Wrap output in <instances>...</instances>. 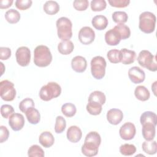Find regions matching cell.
I'll list each match as a JSON object with an SVG mask.
<instances>
[{
    "label": "cell",
    "mask_w": 157,
    "mask_h": 157,
    "mask_svg": "<svg viewBox=\"0 0 157 157\" xmlns=\"http://www.w3.org/2000/svg\"><path fill=\"white\" fill-rule=\"evenodd\" d=\"M101 142L99 134L96 131H91L85 137L84 144L81 150L82 153L88 157L96 156L98 153L99 147Z\"/></svg>",
    "instance_id": "1"
},
{
    "label": "cell",
    "mask_w": 157,
    "mask_h": 157,
    "mask_svg": "<svg viewBox=\"0 0 157 157\" xmlns=\"http://www.w3.org/2000/svg\"><path fill=\"white\" fill-rule=\"evenodd\" d=\"M52 61V55L49 48L45 45L37 46L34 51V63L40 67L48 66Z\"/></svg>",
    "instance_id": "2"
},
{
    "label": "cell",
    "mask_w": 157,
    "mask_h": 157,
    "mask_svg": "<svg viewBox=\"0 0 157 157\" xmlns=\"http://www.w3.org/2000/svg\"><path fill=\"white\" fill-rule=\"evenodd\" d=\"M156 18L150 12H144L139 15V28L141 31L146 34L153 33L155 29Z\"/></svg>",
    "instance_id": "3"
},
{
    "label": "cell",
    "mask_w": 157,
    "mask_h": 157,
    "mask_svg": "<svg viewBox=\"0 0 157 157\" xmlns=\"http://www.w3.org/2000/svg\"><path fill=\"white\" fill-rule=\"evenodd\" d=\"M57 34L62 40H69L72 36V23L67 17H62L58 18L56 22Z\"/></svg>",
    "instance_id": "4"
},
{
    "label": "cell",
    "mask_w": 157,
    "mask_h": 157,
    "mask_svg": "<svg viewBox=\"0 0 157 157\" xmlns=\"http://www.w3.org/2000/svg\"><path fill=\"white\" fill-rule=\"evenodd\" d=\"M61 93V88L56 82H48L42 86L39 91V97L44 101H48L58 97Z\"/></svg>",
    "instance_id": "5"
},
{
    "label": "cell",
    "mask_w": 157,
    "mask_h": 157,
    "mask_svg": "<svg viewBox=\"0 0 157 157\" xmlns=\"http://www.w3.org/2000/svg\"><path fill=\"white\" fill-rule=\"evenodd\" d=\"M137 61L140 66L150 71L155 72L157 71L156 56L153 55L148 50L140 51L137 56Z\"/></svg>",
    "instance_id": "6"
},
{
    "label": "cell",
    "mask_w": 157,
    "mask_h": 157,
    "mask_svg": "<svg viewBox=\"0 0 157 157\" xmlns=\"http://www.w3.org/2000/svg\"><path fill=\"white\" fill-rule=\"evenodd\" d=\"M91 72L93 77L98 80L102 79L105 74L107 66L105 59L101 56H96L91 61Z\"/></svg>",
    "instance_id": "7"
},
{
    "label": "cell",
    "mask_w": 157,
    "mask_h": 157,
    "mask_svg": "<svg viewBox=\"0 0 157 157\" xmlns=\"http://www.w3.org/2000/svg\"><path fill=\"white\" fill-rule=\"evenodd\" d=\"M0 95L2 100L12 101L16 96V90L14 84L8 80H4L0 82Z\"/></svg>",
    "instance_id": "8"
},
{
    "label": "cell",
    "mask_w": 157,
    "mask_h": 157,
    "mask_svg": "<svg viewBox=\"0 0 157 157\" xmlns=\"http://www.w3.org/2000/svg\"><path fill=\"white\" fill-rule=\"evenodd\" d=\"M16 60L17 63L22 66H27L31 60V52L27 47H20L18 48L15 53Z\"/></svg>",
    "instance_id": "9"
},
{
    "label": "cell",
    "mask_w": 157,
    "mask_h": 157,
    "mask_svg": "<svg viewBox=\"0 0 157 157\" xmlns=\"http://www.w3.org/2000/svg\"><path fill=\"white\" fill-rule=\"evenodd\" d=\"M95 38V33L94 30L89 26L82 28L78 33V39L83 45H89L91 44Z\"/></svg>",
    "instance_id": "10"
},
{
    "label": "cell",
    "mask_w": 157,
    "mask_h": 157,
    "mask_svg": "<svg viewBox=\"0 0 157 157\" xmlns=\"http://www.w3.org/2000/svg\"><path fill=\"white\" fill-rule=\"evenodd\" d=\"M136 133L135 125L131 122H126L120 128L119 134L121 139L125 140L132 139Z\"/></svg>",
    "instance_id": "11"
},
{
    "label": "cell",
    "mask_w": 157,
    "mask_h": 157,
    "mask_svg": "<svg viewBox=\"0 0 157 157\" xmlns=\"http://www.w3.org/2000/svg\"><path fill=\"white\" fill-rule=\"evenodd\" d=\"M128 77L130 80L135 83H140L145 80V72L137 66L131 67L128 71Z\"/></svg>",
    "instance_id": "12"
},
{
    "label": "cell",
    "mask_w": 157,
    "mask_h": 157,
    "mask_svg": "<svg viewBox=\"0 0 157 157\" xmlns=\"http://www.w3.org/2000/svg\"><path fill=\"white\" fill-rule=\"evenodd\" d=\"M9 124L12 130L18 131L21 130L25 124V118L22 114L13 113L9 119Z\"/></svg>",
    "instance_id": "13"
},
{
    "label": "cell",
    "mask_w": 157,
    "mask_h": 157,
    "mask_svg": "<svg viewBox=\"0 0 157 157\" xmlns=\"http://www.w3.org/2000/svg\"><path fill=\"white\" fill-rule=\"evenodd\" d=\"M106 117L109 123L113 125H117L122 121L123 113L120 109H111L107 112Z\"/></svg>",
    "instance_id": "14"
},
{
    "label": "cell",
    "mask_w": 157,
    "mask_h": 157,
    "mask_svg": "<svg viewBox=\"0 0 157 157\" xmlns=\"http://www.w3.org/2000/svg\"><path fill=\"white\" fill-rule=\"evenodd\" d=\"M71 66L72 69L78 73L83 72L87 67L86 59L82 56H76L71 61Z\"/></svg>",
    "instance_id": "15"
},
{
    "label": "cell",
    "mask_w": 157,
    "mask_h": 157,
    "mask_svg": "<svg viewBox=\"0 0 157 157\" xmlns=\"http://www.w3.org/2000/svg\"><path fill=\"white\" fill-rule=\"evenodd\" d=\"M121 36L119 33L114 28L107 31L105 34V42L110 46H115L118 45L120 40Z\"/></svg>",
    "instance_id": "16"
},
{
    "label": "cell",
    "mask_w": 157,
    "mask_h": 157,
    "mask_svg": "<svg viewBox=\"0 0 157 157\" xmlns=\"http://www.w3.org/2000/svg\"><path fill=\"white\" fill-rule=\"evenodd\" d=\"M67 139L72 143H77L80 140L82 137V132L80 128L77 126H70L66 133Z\"/></svg>",
    "instance_id": "17"
},
{
    "label": "cell",
    "mask_w": 157,
    "mask_h": 157,
    "mask_svg": "<svg viewBox=\"0 0 157 157\" xmlns=\"http://www.w3.org/2000/svg\"><path fill=\"white\" fill-rule=\"evenodd\" d=\"M121 55V63L123 64H131L135 61L136 53L134 51L127 48H122L120 50Z\"/></svg>",
    "instance_id": "18"
},
{
    "label": "cell",
    "mask_w": 157,
    "mask_h": 157,
    "mask_svg": "<svg viewBox=\"0 0 157 157\" xmlns=\"http://www.w3.org/2000/svg\"><path fill=\"white\" fill-rule=\"evenodd\" d=\"M140 122L142 125L151 124L156 126L157 124V115L155 113L151 111L144 112L140 116Z\"/></svg>",
    "instance_id": "19"
},
{
    "label": "cell",
    "mask_w": 157,
    "mask_h": 157,
    "mask_svg": "<svg viewBox=\"0 0 157 157\" xmlns=\"http://www.w3.org/2000/svg\"><path fill=\"white\" fill-rule=\"evenodd\" d=\"M39 142L44 147L49 148L53 145L55 138L50 132L44 131L40 134Z\"/></svg>",
    "instance_id": "20"
},
{
    "label": "cell",
    "mask_w": 157,
    "mask_h": 157,
    "mask_svg": "<svg viewBox=\"0 0 157 157\" xmlns=\"http://www.w3.org/2000/svg\"><path fill=\"white\" fill-rule=\"evenodd\" d=\"M93 27L99 31L105 29L108 25V20L104 15H98L94 16L91 21Z\"/></svg>",
    "instance_id": "21"
},
{
    "label": "cell",
    "mask_w": 157,
    "mask_h": 157,
    "mask_svg": "<svg viewBox=\"0 0 157 157\" xmlns=\"http://www.w3.org/2000/svg\"><path fill=\"white\" fill-rule=\"evenodd\" d=\"M28 121L32 124H37L40 120V115L37 109L34 107L28 109L25 112Z\"/></svg>",
    "instance_id": "22"
},
{
    "label": "cell",
    "mask_w": 157,
    "mask_h": 157,
    "mask_svg": "<svg viewBox=\"0 0 157 157\" xmlns=\"http://www.w3.org/2000/svg\"><path fill=\"white\" fill-rule=\"evenodd\" d=\"M155 126L151 124L142 125V134L144 139L146 140H152L154 139L156 134Z\"/></svg>",
    "instance_id": "23"
},
{
    "label": "cell",
    "mask_w": 157,
    "mask_h": 157,
    "mask_svg": "<svg viewBox=\"0 0 157 157\" xmlns=\"http://www.w3.org/2000/svg\"><path fill=\"white\" fill-rule=\"evenodd\" d=\"M74 48V44L70 40H62L58 45V52L64 55H69L72 52Z\"/></svg>",
    "instance_id": "24"
},
{
    "label": "cell",
    "mask_w": 157,
    "mask_h": 157,
    "mask_svg": "<svg viewBox=\"0 0 157 157\" xmlns=\"http://www.w3.org/2000/svg\"><path fill=\"white\" fill-rule=\"evenodd\" d=\"M134 95L137 99L141 101H147L150 96L148 90L143 85L137 86L135 88Z\"/></svg>",
    "instance_id": "25"
},
{
    "label": "cell",
    "mask_w": 157,
    "mask_h": 157,
    "mask_svg": "<svg viewBox=\"0 0 157 157\" xmlns=\"http://www.w3.org/2000/svg\"><path fill=\"white\" fill-rule=\"evenodd\" d=\"M43 9L47 14L52 15L57 13L59 12V6L56 1H48L44 4Z\"/></svg>",
    "instance_id": "26"
},
{
    "label": "cell",
    "mask_w": 157,
    "mask_h": 157,
    "mask_svg": "<svg viewBox=\"0 0 157 157\" xmlns=\"http://www.w3.org/2000/svg\"><path fill=\"white\" fill-rule=\"evenodd\" d=\"M143 151L150 155H155L157 151V144L155 140H145L142 143Z\"/></svg>",
    "instance_id": "27"
},
{
    "label": "cell",
    "mask_w": 157,
    "mask_h": 157,
    "mask_svg": "<svg viewBox=\"0 0 157 157\" xmlns=\"http://www.w3.org/2000/svg\"><path fill=\"white\" fill-rule=\"evenodd\" d=\"M5 18L7 21L9 23L15 24L19 21L20 19V14L17 10L10 9L6 12Z\"/></svg>",
    "instance_id": "28"
},
{
    "label": "cell",
    "mask_w": 157,
    "mask_h": 157,
    "mask_svg": "<svg viewBox=\"0 0 157 157\" xmlns=\"http://www.w3.org/2000/svg\"><path fill=\"white\" fill-rule=\"evenodd\" d=\"M105 101H106L105 95L103 92L100 91H94L92 92L88 97V101L98 102L101 105L104 104L105 102Z\"/></svg>",
    "instance_id": "29"
},
{
    "label": "cell",
    "mask_w": 157,
    "mask_h": 157,
    "mask_svg": "<svg viewBox=\"0 0 157 157\" xmlns=\"http://www.w3.org/2000/svg\"><path fill=\"white\" fill-rule=\"evenodd\" d=\"M101 104L93 102V101H88V104L86 105V110L88 112L93 115H99L102 111V107Z\"/></svg>",
    "instance_id": "30"
},
{
    "label": "cell",
    "mask_w": 157,
    "mask_h": 157,
    "mask_svg": "<svg viewBox=\"0 0 157 157\" xmlns=\"http://www.w3.org/2000/svg\"><path fill=\"white\" fill-rule=\"evenodd\" d=\"M77 111L76 107L74 104L67 102L64 104L61 107V112L67 117H72L75 115Z\"/></svg>",
    "instance_id": "31"
},
{
    "label": "cell",
    "mask_w": 157,
    "mask_h": 157,
    "mask_svg": "<svg viewBox=\"0 0 157 157\" xmlns=\"http://www.w3.org/2000/svg\"><path fill=\"white\" fill-rule=\"evenodd\" d=\"M114 29H115L120 34L121 40H124L129 38L131 36V31L129 28L124 24H118L115 26Z\"/></svg>",
    "instance_id": "32"
},
{
    "label": "cell",
    "mask_w": 157,
    "mask_h": 157,
    "mask_svg": "<svg viewBox=\"0 0 157 157\" xmlns=\"http://www.w3.org/2000/svg\"><path fill=\"white\" fill-rule=\"evenodd\" d=\"M113 21L118 24H124L128 19V16L125 12L115 11L112 15Z\"/></svg>",
    "instance_id": "33"
},
{
    "label": "cell",
    "mask_w": 157,
    "mask_h": 157,
    "mask_svg": "<svg viewBox=\"0 0 157 157\" xmlns=\"http://www.w3.org/2000/svg\"><path fill=\"white\" fill-rule=\"evenodd\" d=\"M107 57L109 61L112 63H118L121 62V55L120 50L117 49H112L109 50L107 53Z\"/></svg>",
    "instance_id": "34"
},
{
    "label": "cell",
    "mask_w": 157,
    "mask_h": 157,
    "mask_svg": "<svg viewBox=\"0 0 157 157\" xmlns=\"http://www.w3.org/2000/svg\"><path fill=\"white\" fill-rule=\"evenodd\" d=\"M120 152L124 156H131L136 152V147L133 144H124L120 147Z\"/></svg>",
    "instance_id": "35"
},
{
    "label": "cell",
    "mask_w": 157,
    "mask_h": 157,
    "mask_svg": "<svg viewBox=\"0 0 157 157\" xmlns=\"http://www.w3.org/2000/svg\"><path fill=\"white\" fill-rule=\"evenodd\" d=\"M28 155L29 157H44L45 154L43 149L40 146L38 145H33L28 149Z\"/></svg>",
    "instance_id": "36"
},
{
    "label": "cell",
    "mask_w": 157,
    "mask_h": 157,
    "mask_svg": "<svg viewBox=\"0 0 157 157\" xmlns=\"http://www.w3.org/2000/svg\"><path fill=\"white\" fill-rule=\"evenodd\" d=\"M66 126V120L62 116H58L56 118V122L55 124V131L57 134L62 133Z\"/></svg>",
    "instance_id": "37"
},
{
    "label": "cell",
    "mask_w": 157,
    "mask_h": 157,
    "mask_svg": "<svg viewBox=\"0 0 157 157\" xmlns=\"http://www.w3.org/2000/svg\"><path fill=\"white\" fill-rule=\"evenodd\" d=\"M90 6L93 11L99 12L106 8L107 3L105 0H93L91 1Z\"/></svg>",
    "instance_id": "38"
},
{
    "label": "cell",
    "mask_w": 157,
    "mask_h": 157,
    "mask_svg": "<svg viewBox=\"0 0 157 157\" xmlns=\"http://www.w3.org/2000/svg\"><path fill=\"white\" fill-rule=\"evenodd\" d=\"M33 107H34V102L31 98H29L23 99L19 104V109L23 113H25L28 109Z\"/></svg>",
    "instance_id": "39"
},
{
    "label": "cell",
    "mask_w": 157,
    "mask_h": 157,
    "mask_svg": "<svg viewBox=\"0 0 157 157\" xmlns=\"http://www.w3.org/2000/svg\"><path fill=\"white\" fill-rule=\"evenodd\" d=\"M14 113L13 107L9 104H4L1 107V115L5 118H9L10 115Z\"/></svg>",
    "instance_id": "40"
},
{
    "label": "cell",
    "mask_w": 157,
    "mask_h": 157,
    "mask_svg": "<svg viewBox=\"0 0 157 157\" xmlns=\"http://www.w3.org/2000/svg\"><path fill=\"white\" fill-rule=\"evenodd\" d=\"M89 6L88 0H75L73 2V6L78 11L85 10Z\"/></svg>",
    "instance_id": "41"
},
{
    "label": "cell",
    "mask_w": 157,
    "mask_h": 157,
    "mask_svg": "<svg viewBox=\"0 0 157 157\" xmlns=\"http://www.w3.org/2000/svg\"><path fill=\"white\" fill-rule=\"evenodd\" d=\"M31 0H17L15 1V6L21 10H25L29 9L32 5Z\"/></svg>",
    "instance_id": "42"
},
{
    "label": "cell",
    "mask_w": 157,
    "mask_h": 157,
    "mask_svg": "<svg viewBox=\"0 0 157 157\" xmlns=\"http://www.w3.org/2000/svg\"><path fill=\"white\" fill-rule=\"evenodd\" d=\"M108 2L112 7L118 8H124L127 7L129 3V0H109Z\"/></svg>",
    "instance_id": "43"
},
{
    "label": "cell",
    "mask_w": 157,
    "mask_h": 157,
    "mask_svg": "<svg viewBox=\"0 0 157 157\" xmlns=\"http://www.w3.org/2000/svg\"><path fill=\"white\" fill-rule=\"evenodd\" d=\"M11 56V50L8 47H0V59L1 60L8 59Z\"/></svg>",
    "instance_id": "44"
},
{
    "label": "cell",
    "mask_w": 157,
    "mask_h": 157,
    "mask_svg": "<svg viewBox=\"0 0 157 157\" xmlns=\"http://www.w3.org/2000/svg\"><path fill=\"white\" fill-rule=\"evenodd\" d=\"M0 129V143H3L8 139L9 136V131L4 126H1Z\"/></svg>",
    "instance_id": "45"
},
{
    "label": "cell",
    "mask_w": 157,
    "mask_h": 157,
    "mask_svg": "<svg viewBox=\"0 0 157 157\" xmlns=\"http://www.w3.org/2000/svg\"><path fill=\"white\" fill-rule=\"evenodd\" d=\"M12 0H1L0 1V9H6L9 7H10L12 3H13Z\"/></svg>",
    "instance_id": "46"
}]
</instances>
